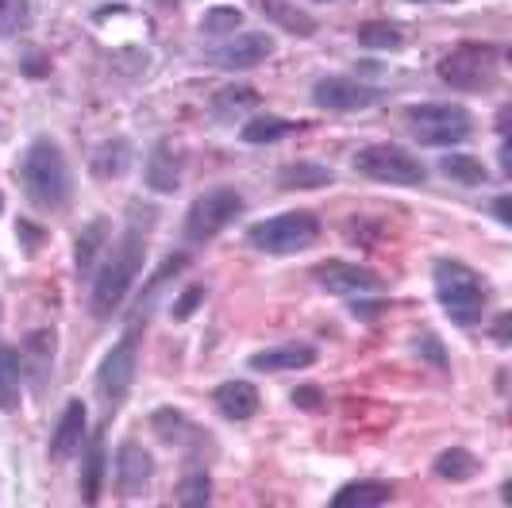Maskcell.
Segmentation results:
<instances>
[{
	"label": "cell",
	"instance_id": "cell-1",
	"mask_svg": "<svg viewBox=\"0 0 512 508\" xmlns=\"http://www.w3.org/2000/svg\"><path fill=\"white\" fill-rule=\"evenodd\" d=\"M20 189H24L27 204L39 212H47V216L66 212V204L74 197V174L54 139L39 135L27 143L24 158H20Z\"/></svg>",
	"mask_w": 512,
	"mask_h": 508
},
{
	"label": "cell",
	"instance_id": "cell-2",
	"mask_svg": "<svg viewBox=\"0 0 512 508\" xmlns=\"http://www.w3.org/2000/svg\"><path fill=\"white\" fill-rule=\"evenodd\" d=\"M112 251L104 254V262L93 270V293H89V308L97 320H112L120 305L128 301L131 285L143 270V258H147V243H143V231L124 228L116 243H108Z\"/></svg>",
	"mask_w": 512,
	"mask_h": 508
},
{
	"label": "cell",
	"instance_id": "cell-3",
	"mask_svg": "<svg viewBox=\"0 0 512 508\" xmlns=\"http://www.w3.org/2000/svg\"><path fill=\"white\" fill-rule=\"evenodd\" d=\"M432 281H436L439 308L451 324L459 328H474L486 320L489 305V285L482 281L478 270H470L459 258H439L432 266Z\"/></svg>",
	"mask_w": 512,
	"mask_h": 508
},
{
	"label": "cell",
	"instance_id": "cell-4",
	"mask_svg": "<svg viewBox=\"0 0 512 508\" xmlns=\"http://www.w3.org/2000/svg\"><path fill=\"white\" fill-rule=\"evenodd\" d=\"M439 81L459 93H489L501 77V47L493 43H459L439 58Z\"/></svg>",
	"mask_w": 512,
	"mask_h": 508
},
{
	"label": "cell",
	"instance_id": "cell-5",
	"mask_svg": "<svg viewBox=\"0 0 512 508\" xmlns=\"http://www.w3.org/2000/svg\"><path fill=\"white\" fill-rule=\"evenodd\" d=\"M316 239H320V220H316V212H308V208L278 212V216H270V220L251 224V231H247V243L262 254H274V258L308 251V247H316Z\"/></svg>",
	"mask_w": 512,
	"mask_h": 508
},
{
	"label": "cell",
	"instance_id": "cell-6",
	"mask_svg": "<svg viewBox=\"0 0 512 508\" xmlns=\"http://www.w3.org/2000/svg\"><path fill=\"white\" fill-rule=\"evenodd\" d=\"M405 120L420 147H459L474 135V116L462 104H412Z\"/></svg>",
	"mask_w": 512,
	"mask_h": 508
},
{
	"label": "cell",
	"instance_id": "cell-7",
	"mask_svg": "<svg viewBox=\"0 0 512 508\" xmlns=\"http://www.w3.org/2000/svg\"><path fill=\"white\" fill-rule=\"evenodd\" d=\"M243 204H247L243 193L231 189V185H216V189L201 193L197 201L189 204V212H185V243H193V247L212 243L220 231H228L235 224Z\"/></svg>",
	"mask_w": 512,
	"mask_h": 508
},
{
	"label": "cell",
	"instance_id": "cell-8",
	"mask_svg": "<svg viewBox=\"0 0 512 508\" xmlns=\"http://www.w3.org/2000/svg\"><path fill=\"white\" fill-rule=\"evenodd\" d=\"M355 170H359L362 178L401 185V189H416V185L428 181L424 162L405 151V147H397V143H370V147H362L355 154Z\"/></svg>",
	"mask_w": 512,
	"mask_h": 508
},
{
	"label": "cell",
	"instance_id": "cell-9",
	"mask_svg": "<svg viewBox=\"0 0 512 508\" xmlns=\"http://www.w3.org/2000/svg\"><path fill=\"white\" fill-rule=\"evenodd\" d=\"M135 370H139V343H135V335H124L104 355L101 370H97V397H101L104 420H112L120 412V405L128 401L131 385H135Z\"/></svg>",
	"mask_w": 512,
	"mask_h": 508
},
{
	"label": "cell",
	"instance_id": "cell-10",
	"mask_svg": "<svg viewBox=\"0 0 512 508\" xmlns=\"http://www.w3.org/2000/svg\"><path fill=\"white\" fill-rule=\"evenodd\" d=\"M378 101H382V89L343 74L320 77L312 85V104L320 112H366V108H374Z\"/></svg>",
	"mask_w": 512,
	"mask_h": 508
},
{
	"label": "cell",
	"instance_id": "cell-11",
	"mask_svg": "<svg viewBox=\"0 0 512 508\" xmlns=\"http://www.w3.org/2000/svg\"><path fill=\"white\" fill-rule=\"evenodd\" d=\"M312 278L320 289H328L335 297H362V293H378L382 278L374 270H366L359 262H343V258H328L312 270Z\"/></svg>",
	"mask_w": 512,
	"mask_h": 508
},
{
	"label": "cell",
	"instance_id": "cell-12",
	"mask_svg": "<svg viewBox=\"0 0 512 508\" xmlns=\"http://www.w3.org/2000/svg\"><path fill=\"white\" fill-rule=\"evenodd\" d=\"M143 178L147 189L154 193H178L181 178H185V147H181L174 135H162L147 154V166H143Z\"/></svg>",
	"mask_w": 512,
	"mask_h": 508
},
{
	"label": "cell",
	"instance_id": "cell-13",
	"mask_svg": "<svg viewBox=\"0 0 512 508\" xmlns=\"http://www.w3.org/2000/svg\"><path fill=\"white\" fill-rule=\"evenodd\" d=\"M270 54H274V39L266 31H243V35H235L224 47L208 54V62L220 66V70H255Z\"/></svg>",
	"mask_w": 512,
	"mask_h": 508
},
{
	"label": "cell",
	"instance_id": "cell-14",
	"mask_svg": "<svg viewBox=\"0 0 512 508\" xmlns=\"http://www.w3.org/2000/svg\"><path fill=\"white\" fill-rule=\"evenodd\" d=\"M85 428H89V408H85L81 397H70L62 416H58V424H54L51 443H47L51 462H70L81 451V443H85Z\"/></svg>",
	"mask_w": 512,
	"mask_h": 508
},
{
	"label": "cell",
	"instance_id": "cell-15",
	"mask_svg": "<svg viewBox=\"0 0 512 508\" xmlns=\"http://www.w3.org/2000/svg\"><path fill=\"white\" fill-rule=\"evenodd\" d=\"M112 470H116V489H120V497H139L147 482L154 478V458L147 447H139L135 439L128 443H120V451H116V462H112Z\"/></svg>",
	"mask_w": 512,
	"mask_h": 508
},
{
	"label": "cell",
	"instance_id": "cell-16",
	"mask_svg": "<svg viewBox=\"0 0 512 508\" xmlns=\"http://www.w3.org/2000/svg\"><path fill=\"white\" fill-rule=\"evenodd\" d=\"M316 362V347L308 343H274L266 351H255L247 358L251 370H262V374H289V370H308Z\"/></svg>",
	"mask_w": 512,
	"mask_h": 508
},
{
	"label": "cell",
	"instance_id": "cell-17",
	"mask_svg": "<svg viewBox=\"0 0 512 508\" xmlns=\"http://www.w3.org/2000/svg\"><path fill=\"white\" fill-rule=\"evenodd\" d=\"M212 405H216V412H220L224 420L243 424V420H251V416L258 412L262 397H258V389L251 385V381L235 378V381H224V385L212 389Z\"/></svg>",
	"mask_w": 512,
	"mask_h": 508
},
{
	"label": "cell",
	"instance_id": "cell-18",
	"mask_svg": "<svg viewBox=\"0 0 512 508\" xmlns=\"http://www.w3.org/2000/svg\"><path fill=\"white\" fill-rule=\"evenodd\" d=\"M258 12L270 20V24L278 27V31H289L293 39H312L320 24H316V16H308L305 8H297L293 0H251Z\"/></svg>",
	"mask_w": 512,
	"mask_h": 508
},
{
	"label": "cell",
	"instance_id": "cell-19",
	"mask_svg": "<svg viewBox=\"0 0 512 508\" xmlns=\"http://www.w3.org/2000/svg\"><path fill=\"white\" fill-rule=\"evenodd\" d=\"M258 108V93L251 85H224L216 97H212V116L220 124H239L243 116H251Z\"/></svg>",
	"mask_w": 512,
	"mask_h": 508
},
{
	"label": "cell",
	"instance_id": "cell-20",
	"mask_svg": "<svg viewBox=\"0 0 512 508\" xmlns=\"http://www.w3.org/2000/svg\"><path fill=\"white\" fill-rule=\"evenodd\" d=\"M104 247H108V220L97 216L93 224H85L81 235H77V251H74L77 278H93V270H97V262H101Z\"/></svg>",
	"mask_w": 512,
	"mask_h": 508
},
{
	"label": "cell",
	"instance_id": "cell-21",
	"mask_svg": "<svg viewBox=\"0 0 512 508\" xmlns=\"http://www.w3.org/2000/svg\"><path fill=\"white\" fill-rule=\"evenodd\" d=\"M297 120H285V116H251L247 124H243V143H255V147H270V143H282V139H289L293 131H297Z\"/></svg>",
	"mask_w": 512,
	"mask_h": 508
},
{
	"label": "cell",
	"instance_id": "cell-22",
	"mask_svg": "<svg viewBox=\"0 0 512 508\" xmlns=\"http://www.w3.org/2000/svg\"><path fill=\"white\" fill-rule=\"evenodd\" d=\"M20 385H24V366L12 347H0V412L20 408Z\"/></svg>",
	"mask_w": 512,
	"mask_h": 508
},
{
	"label": "cell",
	"instance_id": "cell-23",
	"mask_svg": "<svg viewBox=\"0 0 512 508\" xmlns=\"http://www.w3.org/2000/svg\"><path fill=\"white\" fill-rule=\"evenodd\" d=\"M393 501V489L382 482H355L343 485L332 497V508H374V505H389Z\"/></svg>",
	"mask_w": 512,
	"mask_h": 508
},
{
	"label": "cell",
	"instance_id": "cell-24",
	"mask_svg": "<svg viewBox=\"0 0 512 508\" xmlns=\"http://www.w3.org/2000/svg\"><path fill=\"white\" fill-rule=\"evenodd\" d=\"M335 174L328 166H316V162H289L278 170V185L282 189H324L332 185Z\"/></svg>",
	"mask_w": 512,
	"mask_h": 508
},
{
	"label": "cell",
	"instance_id": "cell-25",
	"mask_svg": "<svg viewBox=\"0 0 512 508\" xmlns=\"http://www.w3.org/2000/svg\"><path fill=\"white\" fill-rule=\"evenodd\" d=\"M131 166V143L128 139H108L93 154V174L97 178H124Z\"/></svg>",
	"mask_w": 512,
	"mask_h": 508
},
{
	"label": "cell",
	"instance_id": "cell-26",
	"mask_svg": "<svg viewBox=\"0 0 512 508\" xmlns=\"http://www.w3.org/2000/svg\"><path fill=\"white\" fill-rule=\"evenodd\" d=\"M104 470H108V458H104V439L97 435L93 447H89V455H85V466H81V497H85V505H97L101 501Z\"/></svg>",
	"mask_w": 512,
	"mask_h": 508
},
{
	"label": "cell",
	"instance_id": "cell-27",
	"mask_svg": "<svg viewBox=\"0 0 512 508\" xmlns=\"http://www.w3.org/2000/svg\"><path fill=\"white\" fill-rule=\"evenodd\" d=\"M355 39H359L366 51H401V47H405L401 27L385 24V20H370V24H362L359 31H355Z\"/></svg>",
	"mask_w": 512,
	"mask_h": 508
},
{
	"label": "cell",
	"instance_id": "cell-28",
	"mask_svg": "<svg viewBox=\"0 0 512 508\" xmlns=\"http://www.w3.org/2000/svg\"><path fill=\"white\" fill-rule=\"evenodd\" d=\"M439 170L455 181V185H486L489 178L486 166L478 158H470V154H443L439 158Z\"/></svg>",
	"mask_w": 512,
	"mask_h": 508
},
{
	"label": "cell",
	"instance_id": "cell-29",
	"mask_svg": "<svg viewBox=\"0 0 512 508\" xmlns=\"http://www.w3.org/2000/svg\"><path fill=\"white\" fill-rule=\"evenodd\" d=\"M478 470H482V462L470 455V451H462V447H451V451H443L436 458V474L447 478V482H470Z\"/></svg>",
	"mask_w": 512,
	"mask_h": 508
},
{
	"label": "cell",
	"instance_id": "cell-30",
	"mask_svg": "<svg viewBox=\"0 0 512 508\" xmlns=\"http://www.w3.org/2000/svg\"><path fill=\"white\" fill-rule=\"evenodd\" d=\"M151 424H154V432H158V439H162V443H170V447H181V443H189V439L197 435V428H193L181 412H174V408L154 412Z\"/></svg>",
	"mask_w": 512,
	"mask_h": 508
},
{
	"label": "cell",
	"instance_id": "cell-31",
	"mask_svg": "<svg viewBox=\"0 0 512 508\" xmlns=\"http://www.w3.org/2000/svg\"><path fill=\"white\" fill-rule=\"evenodd\" d=\"M24 362H31V370H39V374H47L54 362V335H47V331H35L31 339H27V351L24 358H20V366Z\"/></svg>",
	"mask_w": 512,
	"mask_h": 508
},
{
	"label": "cell",
	"instance_id": "cell-32",
	"mask_svg": "<svg viewBox=\"0 0 512 508\" xmlns=\"http://www.w3.org/2000/svg\"><path fill=\"white\" fill-rule=\"evenodd\" d=\"M31 20V12H27V0H0V39H12V35H20Z\"/></svg>",
	"mask_w": 512,
	"mask_h": 508
},
{
	"label": "cell",
	"instance_id": "cell-33",
	"mask_svg": "<svg viewBox=\"0 0 512 508\" xmlns=\"http://www.w3.org/2000/svg\"><path fill=\"white\" fill-rule=\"evenodd\" d=\"M239 24H243L239 8H208L205 16H201V31L205 35H231Z\"/></svg>",
	"mask_w": 512,
	"mask_h": 508
},
{
	"label": "cell",
	"instance_id": "cell-34",
	"mask_svg": "<svg viewBox=\"0 0 512 508\" xmlns=\"http://www.w3.org/2000/svg\"><path fill=\"white\" fill-rule=\"evenodd\" d=\"M212 501V482L208 474H189L185 482L178 485V505H208Z\"/></svg>",
	"mask_w": 512,
	"mask_h": 508
},
{
	"label": "cell",
	"instance_id": "cell-35",
	"mask_svg": "<svg viewBox=\"0 0 512 508\" xmlns=\"http://www.w3.org/2000/svg\"><path fill=\"white\" fill-rule=\"evenodd\" d=\"M201 301H205V289H201V285H189V289H185V293H181L178 301H174V308H170V316H174V320H189V316H193V312H197V305H201Z\"/></svg>",
	"mask_w": 512,
	"mask_h": 508
},
{
	"label": "cell",
	"instance_id": "cell-36",
	"mask_svg": "<svg viewBox=\"0 0 512 508\" xmlns=\"http://www.w3.org/2000/svg\"><path fill=\"white\" fill-rule=\"evenodd\" d=\"M416 355L432 358V362H436V370H447V355H443V347H439V339L432 335V331L416 335Z\"/></svg>",
	"mask_w": 512,
	"mask_h": 508
},
{
	"label": "cell",
	"instance_id": "cell-37",
	"mask_svg": "<svg viewBox=\"0 0 512 508\" xmlns=\"http://www.w3.org/2000/svg\"><path fill=\"white\" fill-rule=\"evenodd\" d=\"M293 405H301V408H320V389L316 385H301V389H293Z\"/></svg>",
	"mask_w": 512,
	"mask_h": 508
},
{
	"label": "cell",
	"instance_id": "cell-38",
	"mask_svg": "<svg viewBox=\"0 0 512 508\" xmlns=\"http://www.w3.org/2000/svg\"><path fill=\"white\" fill-rule=\"evenodd\" d=\"M493 216H497V224H505V228L512 224V201H509V193H501V197L493 201Z\"/></svg>",
	"mask_w": 512,
	"mask_h": 508
},
{
	"label": "cell",
	"instance_id": "cell-39",
	"mask_svg": "<svg viewBox=\"0 0 512 508\" xmlns=\"http://www.w3.org/2000/svg\"><path fill=\"white\" fill-rule=\"evenodd\" d=\"M497 343H501V347H509V316H501V320H497Z\"/></svg>",
	"mask_w": 512,
	"mask_h": 508
},
{
	"label": "cell",
	"instance_id": "cell-40",
	"mask_svg": "<svg viewBox=\"0 0 512 508\" xmlns=\"http://www.w3.org/2000/svg\"><path fill=\"white\" fill-rule=\"evenodd\" d=\"M412 4H447V0H412Z\"/></svg>",
	"mask_w": 512,
	"mask_h": 508
},
{
	"label": "cell",
	"instance_id": "cell-41",
	"mask_svg": "<svg viewBox=\"0 0 512 508\" xmlns=\"http://www.w3.org/2000/svg\"><path fill=\"white\" fill-rule=\"evenodd\" d=\"M324 4H332V0H324Z\"/></svg>",
	"mask_w": 512,
	"mask_h": 508
}]
</instances>
